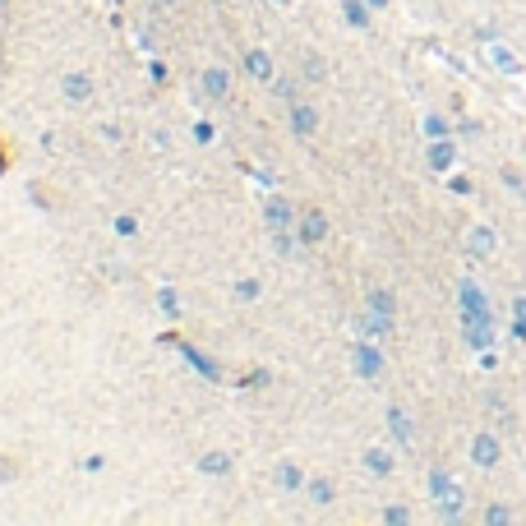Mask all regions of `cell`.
Instances as JSON below:
<instances>
[{
	"instance_id": "12",
	"label": "cell",
	"mask_w": 526,
	"mask_h": 526,
	"mask_svg": "<svg viewBox=\"0 0 526 526\" xmlns=\"http://www.w3.org/2000/svg\"><path fill=\"white\" fill-rule=\"evenodd\" d=\"M291 217H296V208H291V204H282V199H273V204H268V227H273V231H287Z\"/></svg>"
},
{
	"instance_id": "24",
	"label": "cell",
	"mask_w": 526,
	"mask_h": 526,
	"mask_svg": "<svg viewBox=\"0 0 526 526\" xmlns=\"http://www.w3.org/2000/svg\"><path fill=\"white\" fill-rule=\"evenodd\" d=\"M277 97H282V102H287V107H296V84H287V79H277Z\"/></svg>"
},
{
	"instance_id": "1",
	"label": "cell",
	"mask_w": 526,
	"mask_h": 526,
	"mask_svg": "<svg viewBox=\"0 0 526 526\" xmlns=\"http://www.w3.org/2000/svg\"><path fill=\"white\" fill-rule=\"evenodd\" d=\"M430 494H434V503H439L443 517H462V503H467V494L457 490V485L443 476V471H434V476H430Z\"/></svg>"
},
{
	"instance_id": "3",
	"label": "cell",
	"mask_w": 526,
	"mask_h": 526,
	"mask_svg": "<svg viewBox=\"0 0 526 526\" xmlns=\"http://www.w3.org/2000/svg\"><path fill=\"white\" fill-rule=\"evenodd\" d=\"M457 296H462V319H485V314H490V300H485V291H480L476 282H462Z\"/></svg>"
},
{
	"instance_id": "11",
	"label": "cell",
	"mask_w": 526,
	"mask_h": 526,
	"mask_svg": "<svg viewBox=\"0 0 526 526\" xmlns=\"http://www.w3.org/2000/svg\"><path fill=\"white\" fill-rule=\"evenodd\" d=\"M494 240H499V236H494L490 227H476L467 236V245H471V254H476V259H485V254H494Z\"/></svg>"
},
{
	"instance_id": "16",
	"label": "cell",
	"mask_w": 526,
	"mask_h": 526,
	"mask_svg": "<svg viewBox=\"0 0 526 526\" xmlns=\"http://www.w3.org/2000/svg\"><path fill=\"white\" fill-rule=\"evenodd\" d=\"M199 467H204L208 476H227V471H231V457H227V453H208Z\"/></svg>"
},
{
	"instance_id": "2",
	"label": "cell",
	"mask_w": 526,
	"mask_h": 526,
	"mask_svg": "<svg viewBox=\"0 0 526 526\" xmlns=\"http://www.w3.org/2000/svg\"><path fill=\"white\" fill-rule=\"evenodd\" d=\"M499 439H494V434H476V439H471V462H476V467H499Z\"/></svg>"
},
{
	"instance_id": "13",
	"label": "cell",
	"mask_w": 526,
	"mask_h": 526,
	"mask_svg": "<svg viewBox=\"0 0 526 526\" xmlns=\"http://www.w3.org/2000/svg\"><path fill=\"white\" fill-rule=\"evenodd\" d=\"M365 467H370L374 476H388V471H393V457L383 453V448H370V453H365Z\"/></svg>"
},
{
	"instance_id": "28",
	"label": "cell",
	"mask_w": 526,
	"mask_h": 526,
	"mask_svg": "<svg viewBox=\"0 0 526 526\" xmlns=\"http://www.w3.org/2000/svg\"><path fill=\"white\" fill-rule=\"evenodd\" d=\"M374 5H383V0H374Z\"/></svg>"
},
{
	"instance_id": "21",
	"label": "cell",
	"mask_w": 526,
	"mask_h": 526,
	"mask_svg": "<svg viewBox=\"0 0 526 526\" xmlns=\"http://www.w3.org/2000/svg\"><path fill=\"white\" fill-rule=\"evenodd\" d=\"M425 134H430V139H448V120H443V116H425Z\"/></svg>"
},
{
	"instance_id": "6",
	"label": "cell",
	"mask_w": 526,
	"mask_h": 526,
	"mask_svg": "<svg viewBox=\"0 0 526 526\" xmlns=\"http://www.w3.org/2000/svg\"><path fill=\"white\" fill-rule=\"evenodd\" d=\"M388 430L397 434V443H407V448L416 443V430H411V416H407L402 407H388Z\"/></svg>"
},
{
	"instance_id": "8",
	"label": "cell",
	"mask_w": 526,
	"mask_h": 526,
	"mask_svg": "<svg viewBox=\"0 0 526 526\" xmlns=\"http://www.w3.org/2000/svg\"><path fill=\"white\" fill-rule=\"evenodd\" d=\"M453 157H457V148L448 144V139H434V144H430V167L434 171H448V167H453Z\"/></svg>"
},
{
	"instance_id": "14",
	"label": "cell",
	"mask_w": 526,
	"mask_h": 526,
	"mask_svg": "<svg viewBox=\"0 0 526 526\" xmlns=\"http://www.w3.org/2000/svg\"><path fill=\"white\" fill-rule=\"evenodd\" d=\"M204 88H208L213 97H227V88H231L227 70H208V74H204Z\"/></svg>"
},
{
	"instance_id": "9",
	"label": "cell",
	"mask_w": 526,
	"mask_h": 526,
	"mask_svg": "<svg viewBox=\"0 0 526 526\" xmlns=\"http://www.w3.org/2000/svg\"><path fill=\"white\" fill-rule=\"evenodd\" d=\"M323 236H328V222H323V213H305V227H300V240H305V245H319Z\"/></svg>"
},
{
	"instance_id": "25",
	"label": "cell",
	"mask_w": 526,
	"mask_h": 526,
	"mask_svg": "<svg viewBox=\"0 0 526 526\" xmlns=\"http://www.w3.org/2000/svg\"><path fill=\"white\" fill-rule=\"evenodd\" d=\"M305 74H310V79H323V65H319V56H305Z\"/></svg>"
},
{
	"instance_id": "10",
	"label": "cell",
	"mask_w": 526,
	"mask_h": 526,
	"mask_svg": "<svg viewBox=\"0 0 526 526\" xmlns=\"http://www.w3.org/2000/svg\"><path fill=\"white\" fill-rule=\"evenodd\" d=\"M88 93H93V79H88V74H65V97H70V102H88Z\"/></svg>"
},
{
	"instance_id": "18",
	"label": "cell",
	"mask_w": 526,
	"mask_h": 526,
	"mask_svg": "<svg viewBox=\"0 0 526 526\" xmlns=\"http://www.w3.org/2000/svg\"><path fill=\"white\" fill-rule=\"evenodd\" d=\"M277 485H282V490H296V485H300V467H296V462H282V467H277Z\"/></svg>"
},
{
	"instance_id": "7",
	"label": "cell",
	"mask_w": 526,
	"mask_h": 526,
	"mask_svg": "<svg viewBox=\"0 0 526 526\" xmlns=\"http://www.w3.org/2000/svg\"><path fill=\"white\" fill-rule=\"evenodd\" d=\"M490 60H494V70H503V74H522V60L503 47V42H490Z\"/></svg>"
},
{
	"instance_id": "5",
	"label": "cell",
	"mask_w": 526,
	"mask_h": 526,
	"mask_svg": "<svg viewBox=\"0 0 526 526\" xmlns=\"http://www.w3.org/2000/svg\"><path fill=\"white\" fill-rule=\"evenodd\" d=\"M356 374H360V379H379V374H383V356H379V347L360 342V347H356Z\"/></svg>"
},
{
	"instance_id": "22",
	"label": "cell",
	"mask_w": 526,
	"mask_h": 526,
	"mask_svg": "<svg viewBox=\"0 0 526 526\" xmlns=\"http://www.w3.org/2000/svg\"><path fill=\"white\" fill-rule=\"evenodd\" d=\"M370 310H379V314H388V319H393V296H388V291H374V296H370Z\"/></svg>"
},
{
	"instance_id": "29",
	"label": "cell",
	"mask_w": 526,
	"mask_h": 526,
	"mask_svg": "<svg viewBox=\"0 0 526 526\" xmlns=\"http://www.w3.org/2000/svg\"><path fill=\"white\" fill-rule=\"evenodd\" d=\"M0 5H5V0H0Z\"/></svg>"
},
{
	"instance_id": "27",
	"label": "cell",
	"mask_w": 526,
	"mask_h": 526,
	"mask_svg": "<svg viewBox=\"0 0 526 526\" xmlns=\"http://www.w3.org/2000/svg\"><path fill=\"white\" fill-rule=\"evenodd\" d=\"M508 517H513L508 508H490V513H485V522H508Z\"/></svg>"
},
{
	"instance_id": "4",
	"label": "cell",
	"mask_w": 526,
	"mask_h": 526,
	"mask_svg": "<svg viewBox=\"0 0 526 526\" xmlns=\"http://www.w3.org/2000/svg\"><path fill=\"white\" fill-rule=\"evenodd\" d=\"M291 130H296V139H314V134H319V111L296 102V107H291Z\"/></svg>"
},
{
	"instance_id": "26",
	"label": "cell",
	"mask_w": 526,
	"mask_h": 526,
	"mask_svg": "<svg viewBox=\"0 0 526 526\" xmlns=\"http://www.w3.org/2000/svg\"><path fill=\"white\" fill-rule=\"evenodd\" d=\"M236 291H240V296H245V300H254V296H259V282H240Z\"/></svg>"
},
{
	"instance_id": "20",
	"label": "cell",
	"mask_w": 526,
	"mask_h": 526,
	"mask_svg": "<svg viewBox=\"0 0 526 526\" xmlns=\"http://www.w3.org/2000/svg\"><path fill=\"white\" fill-rule=\"evenodd\" d=\"M513 319H517V323H513V333H517V337H526V296H517V300H513Z\"/></svg>"
},
{
	"instance_id": "15",
	"label": "cell",
	"mask_w": 526,
	"mask_h": 526,
	"mask_svg": "<svg viewBox=\"0 0 526 526\" xmlns=\"http://www.w3.org/2000/svg\"><path fill=\"white\" fill-rule=\"evenodd\" d=\"M342 14H347L351 28H365V24H370V10H365L360 0H347V5H342Z\"/></svg>"
},
{
	"instance_id": "23",
	"label": "cell",
	"mask_w": 526,
	"mask_h": 526,
	"mask_svg": "<svg viewBox=\"0 0 526 526\" xmlns=\"http://www.w3.org/2000/svg\"><path fill=\"white\" fill-rule=\"evenodd\" d=\"M310 499L314 503H328V499H333V485H328V480H310Z\"/></svg>"
},
{
	"instance_id": "17",
	"label": "cell",
	"mask_w": 526,
	"mask_h": 526,
	"mask_svg": "<svg viewBox=\"0 0 526 526\" xmlns=\"http://www.w3.org/2000/svg\"><path fill=\"white\" fill-rule=\"evenodd\" d=\"M300 245H305V240L291 236V227H287V231H273V250H277V254H296Z\"/></svg>"
},
{
	"instance_id": "19",
	"label": "cell",
	"mask_w": 526,
	"mask_h": 526,
	"mask_svg": "<svg viewBox=\"0 0 526 526\" xmlns=\"http://www.w3.org/2000/svg\"><path fill=\"white\" fill-rule=\"evenodd\" d=\"M245 65H250L259 79H268V74H273V65H268V51H250V56H245Z\"/></svg>"
}]
</instances>
